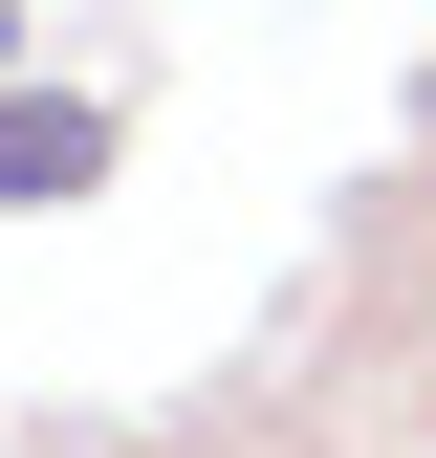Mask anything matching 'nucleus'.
Masks as SVG:
<instances>
[{
	"mask_svg": "<svg viewBox=\"0 0 436 458\" xmlns=\"http://www.w3.org/2000/svg\"><path fill=\"white\" fill-rule=\"evenodd\" d=\"M88 175H109V109L88 88H0V218H66Z\"/></svg>",
	"mask_w": 436,
	"mask_h": 458,
	"instance_id": "f257e3e1",
	"label": "nucleus"
},
{
	"mask_svg": "<svg viewBox=\"0 0 436 458\" xmlns=\"http://www.w3.org/2000/svg\"><path fill=\"white\" fill-rule=\"evenodd\" d=\"M0 66H22V0H0Z\"/></svg>",
	"mask_w": 436,
	"mask_h": 458,
	"instance_id": "f03ea898",
	"label": "nucleus"
}]
</instances>
